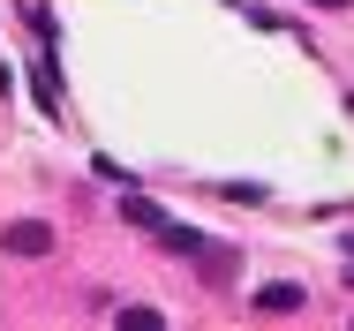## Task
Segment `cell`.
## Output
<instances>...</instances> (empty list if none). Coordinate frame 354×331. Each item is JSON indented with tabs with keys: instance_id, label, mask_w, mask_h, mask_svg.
Returning <instances> with one entry per match:
<instances>
[{
	"instance_id": "cell-2",
	"label": "cell",
	"mask_w": 354,
	"mask_h": 331,
	"mask_svg": "<svg viewBox=\"0 0 354 331\" xmlns=\"http://www.w3.org/2000/svg\"><path fill=\"white\" fill-rule=\"evenodd\" d=\"M301 301H309V294H301V286H264V294H257V309H264V316H294V309H301Z\"/></svg>"
},
{
	"instance_id": "cell-5",
	"label": "cell",
	"mask_w": 354,
	"mask_h": 331,
	"mask_svg": "<svg viewBox=\"0 0 354 331\" xmlns=\"http://www.w3.org/2000/svg\"><path fill=\"white\" fill-rule=\"evenodd\" d=\"M309 8H347V0H309Z\"/></svg>"
},
{
	"instance_id": "cell-3",
	"label": "cell",
	"mask_w": 354,
	"mask_h": 331,
	"mask_svg": "<svg viewBox=\"0 0 354 331\" xmlns=\"http://www.w3.org/2000/svg\"><path fill=\"white\" fill-rule=\"evenodd\" d=\"M121 211H129V226H151V234L166 226V211H158V203H151V196H129V203H121Z\"/></svg>"
},
{
	"instance_id": "cell-1",
	"label": "cell",
	"mask_w": 354,
	"mask_h": 331,
	"mask_svg": "<svg viewBox=\"0 0 354 331\" xmlns=\"http://www.w3.org/2000/svg\"><path fill=\"white\" fill-rule=\"evenodd\" d=\"M0 249H8V256H46V249H53V226H46V218H15V226L0 234Z\"/></svg>"
},
{
	"instance_id": "cell-4",
	"label": "cell",
	"mask_w": 354,
	"mask_h": 331,
	"mask_svg": "<svg viewBox=\"0 0 354 331\" xmlns=\"http://www.w3.org/2000/svg\"><path fill=\"white\" fill-rule=\"evenodd\" d=\"M113 324H121V331H158V324H166V316H158V309H121Z\"/></svg>"
}]
</instances>
